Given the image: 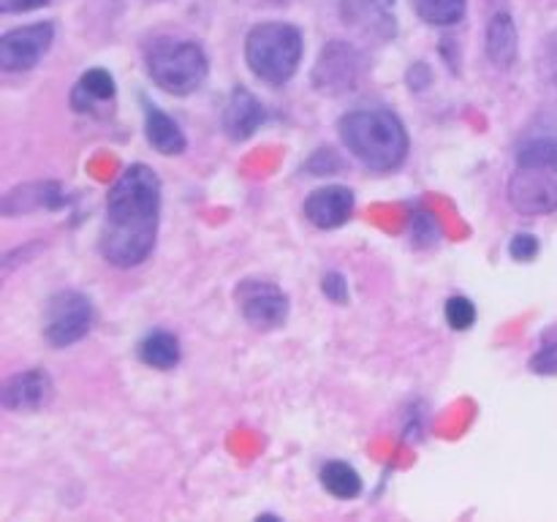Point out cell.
Masks as SVG:
<instances>
[{"label": "cell", "instance_id": "6da1fadb", "mask_svg": "<svg viewBox=\"0 0 557 522\" xmlns=\"http://www.w3.org/2000/svg\"><path fill=\"white\" fill-rule=\"evenodd\" d=\"M161 215V179L145 163H131L107 196L98 250L114 266L141 264L156 248Z\"/></svg>", "mask_w": 557, "mask_h": 522}, {"label": "cell", "instance_id": "7a4b0ae2", "mask_svg": "<svg viewBox=\"0 0 557 522\" xmlns=\"http://www.w3.org/2000/svg\"><path fill=\"white\" fill-rule=\"evenodd\" d=\"M337 130L348 152L373 172H392L408 158V130L389 109H354L343 114Z\"/></svg>", "mask_w": 557, "mask_h": 522}, {"label": "cell", "instance_id": "3957f363", "mask_svg": "<svg viewBox=\"0 0 557 522\" xmlns=\"http://www.w3.org/2000/svg\"><path fill=\"white\" fill-rule=\"evenodd\" d=\"M245 60L256 79L267 85H286L302 60V33L286 22H264L248 33Z\"/></svg>", "mask_w": 557, "mask_h": 522}, {"label": "cell", "instance_id": "277c9868", "mask_svg": "<svg viewBox=\"0 0 557 522\" xmlns=\"http://www.w3.org/2000/svg\"><path fill=\"white\" fill-rule=\"evenodd\" d=\"M147 74L172 96H190L210 76L205 49L183 38H156L147 49Z\"/></svg>", "mask_w": 557, "mask_h": 522}, {"label": "cell", "instance_id": "5b68a950", "mask_svg": "<svg viewBox=\"0 0 557 522\" xmlns=\"http://www.w3.org/2000/svg\"><path fill=\"white\" fill-rule=\"evenodd\" d=\"M509 204L520 215H549L557 210V161L517 163L509 179Z\"/></svg>", "mask_w": 557, "mask_h": 522}, {"label": "cell", "instance_id": "8992f818", "mask_svg": "<svg viewBox=\"0 0 557 522\" xmlns=\"http://www.w3.org/2000/svg\"><path fill=\"white\" fill-rule=\"evenodd\" d=\"M92 326V304L79 291H60L49 299L44 315V337L54 348H65L79 343Z\"/></svg>", "mask_w": 557, "mask_h": 522}, {"label": "cell", "instance_id": "52a82bcc", "mask_svg": "<svg viewBox=\"0 0 557 522\" xmlns=\"http://www.w3.org/2000/svg\"><path fill=\"white\" fill-rule=\"evenodd\" d=\"M364 60L351 44L346 41H330L319 54V63H315L313 82L315 90L321 96H343V92L354 90L362 79Z\"/></svg>", "mask_w": 557, "mask_h": 522}, {"label": "cell", "instance_id": "ba28073f", "mask_svg": "<svg viewBox=\"0 0 557 522\" xmlns=\"http://www.w3.org/2000/svg\"><path fill=\"white\" fill-rule=\"evenodd\" d=\"M239 313L253 330H277L288 319V297L270 281L248 277L234 291Z\"/></svg>", "mask_w": 557, "mask_h": 522}, {"label": "cell", "instance_id": "9c48e42d", "mask_svg": "<svg viewBox=\"0 0 557 522\" xmlns=\"http://www.w3.org/2000/svg\"><path fill=\"white\" fill-rule=\"evenodd\" d=\"M52 38V22L14 27L0 38V65H3V71H30L49 52Z\"/></svg>", "mask_w": 557, "mask_h": 522}, {"label": "cell", "instance_id": "30bf717a", "mask_svg": "<svg viewBox=\"0 0 557 522\" xmlns=\"http://www.w3.org/2000/svg\"><path fill=\"white\" fill-rule=\"evenodd\" d=\"M52 400V378L44 370H25L11 375L0 391V402L9 411H38Z\"/></svg>", "mask_w": 557, "mask_h": 522}, {"label": "cell", "instance_id": "8fae6325", "mask_svg": "<svg viewBox=\"0 0 557 522\" xmlns=\"http://www.w3.org/2000/svg\"><path fill=\"white\" fill-rule=\"evenodd\" d=\"M354 190L346 185H326L305 201V217L319 228H337L351 217Z\"/></svg>", "mask_w": 557, "mask_h": 522}, {"label": "cell", "instance_id": "7c38bea8", "mask_svg": "<svg viewBox=\"0 0 557 522\" xmlns=\"http://www.w3.org/2000/svg\"><path fill=\"white\" fill-rule=\"evenodd\" d=\"M267 120V109L259 98L253 96L245 87H234L232 96H228L226 109H223V130H226L228 139L245 141L261 128V123Z\"/></svg>", "mask_w": 557, "mask_h": 522}, {"label": "cell", "instance_id": "4fadbf2b", "mask_svg": "<svg viewBox=\"0 0 557 522\" xmlns=\"http://www.w3.org/2000/svg\"><path fill=\"white\" fill-rule=\"evenodd\" d=\"M114 79L109 71L103 69H90L79 76L76 87L71 90V107L82 114H96L98 107L114 101Z\"/></svg>", "mask_w": 557, "mask_h": 522}, {"label": "cell", "instance_id": "5bb4252c", "mask_svg": "<svg viewBox=\"0 0 557 522\" xmlns=\"http://www.w3.org/2000/svg\"><path fill=\"white\" fill-rule=\"evenodd\" d=\"M145 134L147 141L156 147L161 156H180L188 147V139L180 130V125L169 117L166 112L156 107V103L145 101Z\"/></svg>", "mask_w": 557, "mask_h": 522}, {"label": "cell", "instance_id": "9a60e30c", "mask_svg": "<svg viewBox=\"0 0 557 522\" xmlns=\"http://www.w3.org/2000/svg\"><path fill=\"white\" fill-rule=\"evenodd\" d=\"M517 27L509 14H495L487 27V54L498 69H509L517 60Z\"/></svg>", "mask_w": 557, "mask_h": 522}, {"label": "cell", "instance_id": "2e32d148", "mask_svg": "<svg viewBox=\"0 0 557 522\" xmlns=\"http://www.w3.org/2000/svg\"><path fill=\"white\" fill-rule=\"evenodd\" d=\"M321 487L337 500H351L362 493V476L343 460H332L321 468Z\"/></svg>", "mask_w": 557, "mask_h": 522}, {"label": "cell", "instance_id": "e0dca14e", "mask_svg": "<svg viewBox=\"0 0 557 522\" xmlns=\"http://www.w3.org/2000/svg\"><path fill=\"white\" fill-rule=\"evenodd\" d=\"M139 359L147 368L172 370L180 362V340L172 332H152L139 343Z\"/></svg>", "mask_w": 557, "mask_h": 522}, {"label": "cell", "instance_id": "ac0fdd59", "mask_svg": "<svg viewBox=\"0 0 557 522\" xmlns=\"http://www.w3.org/2000/svg\"><path fill=\"white\" fill-rule=\"evenodd\" d=\"M413 11L422 16L428 25H457L466 16L468 0H411Z\"/></svg>", "mask_w": 557, "mask_h": 522}, {"label": "cell", "instance_id": "d6986e66", "mask_svg": "<svg viewBox=\"0 0 557 522\" xmlns=\"http://www.w3.org/2000/svg\"><path fill=\"white\" fill-rule=\"evenodd\" d=\"M557 161V136H531L517 152V163Z\"/></svg>", "mask_w": 557, "mask_h": 522}, {"label": "cell", "instance_id": "ffe728a7", "mask_svg": "<svg viewBox=\"0 0 557 522\" xmlns=\"http://www.w3.org/2000/svg\"><path fill=\"white\" fill-rule=\"evenodd\" d=\"M531 370L542 375H557V326L542 337V348L531 359Z\"/></svg>", "mask_w": 557, "mask_h": 522}, {"label": "cell", "instance_id": "44dd1931", "mask_svg": "<svg viewBox=\"0 0 557 522\" xmlns=\"http://www.w3.org/2000/svg\"><path fill=\"white\" fill-rule=\"evenodd\" d=\"M446 321H449L451 330H471L473 321H476V304L468 297H451L446 302Z\"/></svg>", "mask_w": 557, "mask_h": 522}, {"label": "cell", "instance_id": "7402d4cb", "mask_svg": "<svg viewBox=\"0 0 557 522\" xmlns=\"http://www.w3.org/2000/svg\"><path fill=\"white\" fill-rule=\"evenodd\" d=\"M509 253L517 261H533L539 256V239L533 234H517L509 245Z\"/></svg>", "mask_w": 557, "mask_h": 522}, {"label": "cell", "instance_id": "603a6c76", "mask_svg": "<svg viewBox=\"0 0 557 522\" xmlns=\"http://www.w3.org/2000/svg\"><path fill=\"white\" fill-rule=\"evenodd\" d=\"M321 291H324L332 302L343 304L348 299V283L343 281V275H337V272H326L324 281H321Z\"/></svg>", "mask_w": 557, "mask_h": 522}, {"label": "cell", "instance_id": "cb8c5ba5", "mask_svg": "<svg viewBox=\"0 0 557 522\" xmlns=\"http://www.w3.org/2000/svg\"><path fill=\"white\" fill-rule=\"evenodd\" d=\"M49 0H0V11L3 14H22V11H33L47 5Z\"/></svg>", "mask_w": 557, "mask_h": 522}, {"label": "cell", "instance_id": "d4e9b609", "mask_svg": "<svg viewBox=\"0 0 557 522\" xmlns=\"http://www.w3.org/2000/svg\"><path fill=\"white\" fill-rule=\"evenodd\" d=\"M368 3L379 5V9H384V11H389L392 5H395V0H368Z\"/></svg>", "mask_w": 557, "mask_h": 522}, {"label": "cell", "instance_id": "484cf974", "mask_svg": "<svg viewBox=\"0 0 557 522\" xmlns=\"http://www.w3.org/2000/svg\"><path fill=\"white\" fill-rule=\"evenodd\" d=\"M555 82H557V71H555Z\"/></svg>", "mask_w": 557, "mask_h": 522}]
</instances>
